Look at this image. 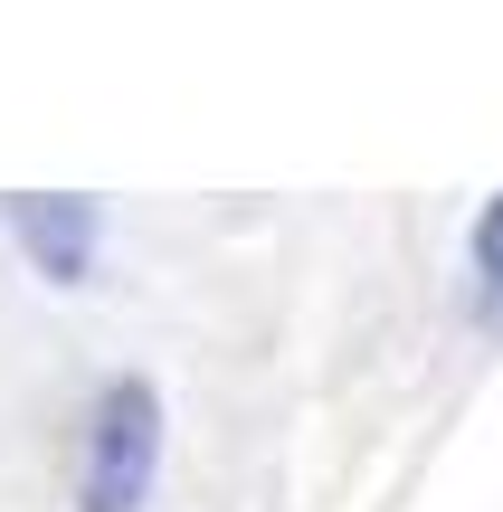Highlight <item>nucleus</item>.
I'll return each instance as SVG.
<instances>
[{
  "instance_id": "nucleus-2",
  "label": "nucleus",
  "mask_w": 503,
  "mask_h": 512,
  "mask_svg": "<svg viewBox=\"0 0 503 512\" xmlns=\"http://www.w3.org/2000/svg\"><path fill=\"white\" fill-rule=\"evenodd\" d=\"M0 228H10V247L29 256L48 285H86V275H95V247H105V219H95V200H76V190L0 200Z\"/></svg>"
},
{
  "instance_id": "nucleus-1",
  "label": "nucleus",
  "mask_w": 503,
  "mask_h": 512,
  "mask_svg": "<svg viewBox=\"0 0 503 512\" xmlns=\"http://www.w3.org/2000/svg\"><path fill=\"white\" fill-rule=\"evenodd\" d=\"M152 475H162V389L105 380L76 437V512H143Z\"/></svg>"
},
{
  "instance_id": "nucleus-3",
  "label": "nucleus",
  "mask_w": 503,
  "mask_h": 512,
  "mask_svg": "<svg viewBox=\"0 0 503 512\" xmlns=\"http://www.w3.org/2000/svg\"><path fill=\"white\" fill-rule=\"evenodd\" d=\"M466 275H475V313H485V323H503V200L475 219V238H466Z\"/></svg>"
}]
</instances>
